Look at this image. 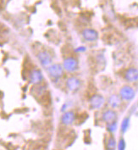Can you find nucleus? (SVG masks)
I'll return each instance as SVG.
<instances>
[{"mask_svg": "<svg viewBox=\"0 0 138 150\" xmlns=\"http://www.w3.org/2000/svg\"><path fill=\"white\" fill-rule=\"evenodd\" d=\"M47 71L49 76L53 79H59L64 75V68L60 64H51L47 67Z\"/></svg>", "mask_w": 138, "mask_h": 150, "instance_id": "1", "label": "nucleus"}, {"mask_svg": "<svg viewBox=\"0 0 138 150\" xmlns=\"http://www.w3.org/2000/svg\"><path fill=\"white\" fill-rule=\"evenodd\" d=\"M62 65H63L64 70L67 71V72H70V73L75 72L79 68L78 60L75 57H72V56L67 57L66 59H65Z\"/></svg>", "mask_w": 138, "mask_h": 150, "instance_id": "2", "label": "nucleus"}, {"mask_svg": "<svg viewBox=\"0 0 138 150\" xmlns=\"http://www.w3.org/2000/svg\"><path fill=\"white\" fill-rule=\"evenodd\" d=\"M66 87L70 92H76L80 89L81 86V80L75 76H70L65 82Z\"/></svg>", "mask_w": 138, "mask_h": 150, "instance_id": "3", "label": "nucleus"}, {"mask_svg": "<svg viewBox=\"0 0 138 150\" xmlns=\"http://www.w3.org/2000/svg\"><path fill=\"white\" fill-rule=\"evenodd\" d=\"M37 58L38 60L42 64V66L43 67H49V65L53 62V57L50 54V53H49L46 50H42L39 52V54H37Z\"/></svg>", "mask_w": 138, "mask_h": 150, "instance_id": "4", "label": "nucleus"}, {"mask_svg": "<svg viewBox=\"0 0 138 150\" xmlns=\"http://www.w3.org/2000/svg\"><path fill=\"white\" fill-rule=\"evenodd\" d=\"M135 90L131 87L125 86L120 90V97L125 101H130L135 98Z\"/></svg>", "mask_w": 138, "mask_h": 150, "instance_id": "5", "label": "nucleus"}, {"mask_svg": "<svg viewBox=\"0 0 138 150\" xmlns=\"http://www.w3.org/2000/svg\"><path fill=\"white\" fill-rule=\"evenodd\" d=\"M89 103L92 109L98 110L103 107V105L105 103V99L102 95L95 94L90 98Z\"/></svg>", "mask_w": 138, "mask_h": 150, "instance_id": "6", "label": "nucleus"}, {"mask_svg": "<svg viewBox=\"0 0 138 150\" xmlns=\"http://www.w3.org/2000/svg\"><path fill=\"white\" fill-rule=\"evenodd\" d=\"M75 120V115L73 111H65L61 116V123L64 126H70L74 123Z\"/></svg>", "mask_w": 138, "mask_h": 150, "instance_id": "7", "label": "nucleus"}, {"mask_svg": "<svg viewBox=\"0 0 138 150\" xmlns=\"http://www.w3.org/2000/svg\"><path fill=\"white\" fill-rule=\"evenodd\" d=\"M29 79H30L31 83H32L34 85H39L43 80V75L41 71L35 69L30 72Z\"/></svg>", "mask_w": 138, "mask_h": 150, "instance_id": "8", "label": "nucleus"}, {"mask_svg": "<svg viewBox=\"0 0 138 150\" xmlns=\"http://www.w3.org/2000/svg\"><path fill=\"white\" fill-rule=\"evenodd\" d=\"M82 37L87 42H94L98 38V33L97 31L93 29L87 28L82 31Z\"/></svg>", "mask_w": 138, "mask_h": 150, "instance_id": "9", "label": "nucleus"}, {"mask_svg": "<svg viewBox=\"0 0 138 150\" xmlns=\"http://www.w3.org/2000/svg\"><path fill=\"white\" fill-rule=\"evenodd\" d=\"M125 79L129 82H135L138 81V70L137 68H129L125 72Z\"/></svg>", "mask_w": 138, "mask_h": 150, "instance_id": "10", "label": "nucleus"}, {"mask_svg": "<svg viewBox=\"0 0 138 150\" xmlns=\"http://www.w3.org/2000/svg\"><path fill=\"white\" fill-rule=\"evenodd\" d=\"M116 118H117V114H116L115 111L112 110H106L105 112L103 113V115H102L103 120L107 122V123H109V122H112V121H115Z\"/></svg>", "mask_w": 138, "mask_h": 150, "instance_id": "11", "label": "nucleus"}, {"mask_svg": "<svg viewBox=\"0 0 138 150\" xmlns=\"http://www.w3.org/2000/svg\"><path fill=\"white\" fill-rule=\"evenodd\" d=\"M108 103L112 108H118L121 103V98L118 95H111L108 98Z\"/></svg>", "mask_w": 138, "mask_h": 150, "instance_id": "12", "label": "nucleus"}, {"mask_svg": "<svg viewBox=\"0 0 138 150\" xmlns=\"http://www.w3.org/2000/svg\"><path fill=\"white\" fill-rule=\"evenodd\" d=\"M129 126H130V119L129 118H125L123 120L121 123V127H120V129H121V132L123 133L126 132L128 128H129Z\"/></svg>", "mask_w": 138, "mask_h": 150, "instance_id": "13", "label": "nucleus"}, {"mask_svg": "<svg viewBox=\"0 0 138 150\" xmlns=\"http://www.w3.org/2000/svg\"><path fill=\"white\" fill-rule=\"evenodd\" d=\"M115 147H116V141L114 137H110L107 142V148L108 149H115Z\"/></svg>", "mask_w": 138, "mask_h": 150, "instance_id": "14", "label": "nucleus"}, {"mask_svg": "<svg viewBox=\"0 0 138 150\" xmlns=\"http://www.w3.org/2000/svg\"><path fill=\"white\" fill-rule=\"evenodd\" d=\"M107 130L109 132H111V133L114 132L117 130V123L115 121H112V122L108 123V125H107Z\"/></svg>", "mask_w": 138, "mask_h": 150, "instance_id": "15", "label": "nucleus"}, {"mask_svg": "<svg viewBox=\"0 0 138 150\" xmlns=\"http://www.w3.org/2000/svg\"><path fill=\"white\" fill-rule=\"evenodd\" d=\"M125 149V142L124 139H120V142L118 143V149L120 150H124Z\"/></svg>", "mask_w": 138, "mask_h": 150, "instance_id": "16", "label": "nucleus"}, {"mask_svg": "<svg viewBox=\"0 0 138 150\" xmlns=\"http://www.w3.org/2000/svg\"><path fill=\"white\" fill-rule=\"evenodd\" d=\"M87 50V48L85 47H83V46H81V47H78L75 51L76 52V53H82V52H85Z\"/></svg>", "mask_w": 138, "mask_h": 150, "instance_id": "17", "label": "nucleus"}, {"mask_svg": "<svg viewBox=\"0 0 138 150\" xmlns=\"http://www.w3.org/2000/svg\"><path fill=\"white\" fill-rule=\"evenodd\" d=\"M64 107H65V109H66V107H67V105H66V104H65V105L63 106V108H64ZM61 110H62V111H65V109H62Z\"/></svg>", "mask_w": 138, "mask_h": 150, "instance_id": "18", "label": "nucleus"}]
</instances>
